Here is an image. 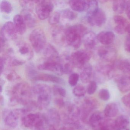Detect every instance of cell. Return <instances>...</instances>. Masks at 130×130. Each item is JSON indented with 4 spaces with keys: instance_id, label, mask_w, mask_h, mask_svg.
<instances>
[{
    "instance_id": "1",
    "label": "cell",
    "mask_w": 130,
    "mask_h": 130,
    "mask_svg": "<svg viewBox=\"0 0 130 130\" xmlns=\"http://www.w3.org/2000/svg\"><path fill=\"white\" fill-rule=\"evenodd\" d=\"M33 95L32 87L26 82L17 83L13 87L10 93V102L12 105H24L31 100Z\"/></svg>"
},
{
    "instance_id": "2",
    "label": "cell",
    "mask_w": 130,
    "mask_h": 130,
    "mask_svg": "<svg viewBox=\"0 0 130 130\" xmlns=\"http://www.w3.org/2000/svg\"><path fill=\"white\" fill-rule=\"evenodd\" d=\"M20 120L24 127L31 130H47L49 126L45 115L38 112L27 113Z\"/></svg>"
},
{
    "instance_id": "3",
    "label": "cell",
    "mask_w": 130,
    "mask_h": 130,
    "mask_svg": "<svg viewBox=\"0 0 130 130\" xmlns=\"http://www.w3.org/2000/svg\"><path fill=\"white\" fill-rule=\"evenodd\" d=\"M86 27L82 24H77L66 29L67 44L74 48H79L83 42L84 36L86 33Z\"/></svg>"
},
{
    "instance_id": "4",
    "label": "cell",
    "mask_w": 130,
    "mask_h": 130,
    "mask_svg": "<svg viewBox=\"0 0 130 130\" xmlns=\"http://www.w3.org/2000/svg\"><path fill=\"white\" fill-rule=\"evenodd\" d=\"M33 95L37 96L38 108L43 110L47 108L51 103L52 89L51 87L44 84H38L32 87Z\"/></svg>"
},
{
    "instance_id": "5",
    "label": "cell",
    "mask_w": 130,
    "mask_h": 130,
    "mask_svg": "<svg viewBox=\"0 0 130 130\" xmlns=\"http://www.w3.org/2000/svg\"><path fill=\"white\" fill-rule=\"evenodd\" d=\"M32 48L30 45L26 42H19L16 44L14 48L8 49L6 55L26 62L33 57L34 52Z\"/></svg>"
},
{
    "instance_id": "6",
    "label": "cell",
    "mask_w": 130,
    "mask_h": 130,
    "mask_svg": "<svg viewBox=\"0 0 130 130\" xmlns=\"http://www.w3.org/2000/svg\"><path fill=\"white\" fill-rule=\"evenodd\" d=\"M114 64L112 63H100L96 65L95 69L94 77L100 83H102L108 79L112 78L114 76Z\"/></svg>"
},
{
    "instance_id": "7",
    "label": "cell",
    "mask_w": 130,
    "mask_h": 130,
    "mask_svg": "<svg viewBox=\"0 0 130 130\" xmlns=\"http://www.w3.org/2000/svg\"><path fill=\"white\" fill-rule=\"evenodd\" d=\"M24 109H16L13 110L6 109L3 111L4 121L7 125L12 128H15L19 124V120L26 114Z\"/></svg>"
},
{
    "instance_id": "8",
    "label": "cell",
    "mask_w": 130,
    "mask_h": 130,
    "mask_svg": "<svg viewBox=\"0 0 130 130\" xmlns=\"http://www.w3.org/2000/svg\"><path fill=\"white\" fill-rule=\"evenodd\" d=\"M29 40L32 48L36 52L44 50L46 45V38L44 31L40 28L33 30L30 33Z\"/></svg>"
},
{
    "instance_id": "9",
    "label": "cell",
    "mask_w": 130,
    "mask_h": 130,
    "mask_svg": "<svg viewBox=\"0 0 130 130\" xmlns=\"http://www.w3.org/2000/svg\"><path fill=\"white\" fill-rule=\"evenodd\" d=\"M36 11L39 19L44 20L49 17L53 11L54 6L50 1H35Z\"/></svg>"
},
{
    "instance_id": "10",
    "label": "cell",
    "mask_w": 130,
    "mask_h": 130,
    "mask_svg": "<svg viewBox=\"0 0 130 130\" xmlns=\"http://www.w3.org/2000/svg\"><path fill=\"white\" fill-rule=\"evenodd\" d=\"M99 106V102L96 99L92 97H86L80 108L81 120L84 122H87L88 116L91 112L97 109Z\"/></svg>"
},
{
    "instance_id": "11",
    "label": "cell",
    "mask_w": 130,
    "mask_h": 130,
    "mask_svg": "<svg viewBox=\"0 0 130 130\" xmlns=\"http://www.w3.org/2000/svg\"><path fill=\"white\" fill-rule=\"evenodd\" d=\"M91 54L85 50H79L71 54L70 58L74 67L81 69L90 60Z\"/></svg>"
},
{
    "instance_id": "12",
    "label": "cell",
    "mask_w": 130,
    "mask_h": 130,
    "mask_svg": "<svg viewBox=\"0 0 130 130\" xmlns=\"http://www.w3.org/2000/svg\"><path fill=\"white\" fill-rule=\"evenodd\" d=\"M96 54L98 57L103 62L112 63L116 59L117 52L114 48L105 45L98 48Z\"/></svg>"
},
{
    "instance_id": "13",
    "label": "cell",
    "mask_w": 130,
    "mask_h": 130,
    "mask_svg": "<svg viewBox=\"0 0 130 130\" xmlns=\"http://www.w3.org/2000/svg\"><path fill=\"white\" fill-rule=\"evenodd\" d=\"M66 29L58 25H53L50 29L51 35L55 42L62 46L68 45L66 40Z\"/></svg>"
},
{
    "instance_id": "14",
    "label": "cell",
    "mask_w": 130,
    "mask_h": 130,
    "mask_svg": "<svg viewBox=\"0 0 130 130\" xmlns=\"http://www.w3.org/2000/svg\"><path fill=\"white\" fill-rule=\"evenodd\" d=\"M86 18L87 22L90 25L98 27L103 25L106 19L105 12L100 9L93 13H87Z\"/></svg>"
},
{
    "instance_id": "15",
    "label": "cell",
    "mask_w": 130,
    "mask_h": 130,
    "mask_svg": "<svg viewBox=\"0 0 130 130\" xmlns=\"http://www.w3.org/2000/svg\"><path fill=\"white\" fill-rule=\"evenodd\" d=\"M113 19L116 25L114 28L116 33L121 35L128 32L130 23L125 18L121 16L117 15L114 17Z\"/></svg>"
},
{
    "instance_id": "16",
    "label": "cell",
    "mask_w": 130,
    "mask_h": 130,
    "mask_svg": "<svg viewBox=\"0 0 130 130\" xmlns=\"http://www.w3.org/2000/svg\"><path fill=\"white\" fill-rule=\"evenodd\" d=\"M17 32L13 23L8 22L4 24L1 28L0 36L3 37L7 41L16 39Z\"/></svg>"
},
{
    "instance_id": "17",
    "label": "cell",
    "mask_w": 130,
    "mask_h": 130,
    "mask_svg": "<svg viewBox=\"0 0 130 130\" xmlns=\"http://www.w3.org/2000/svg\"><path fill=\"white\" fill-rule=\"evenodd\" d=\"M38 68L39 70L48 71L54 72L60 76L63 74L59 61L45 60L43 63L38 65Z\"/></svg>"
},
{
    "instance_id": "18",
    "label": "cell",
    "mask_w": 130,
    "mask_h": 130,
    "mask_svg": "<svg viewBox=\"0 0 130 130\" xmlns=\"http://www.w3.org/2000/svg\"><path fill=\"white\" fill-rule=\"evenodd\" d=\"M45 115L49 125L55 127L59 126L61 121V117L57 109L54 108L50 109Z\"/></svg>"
},
{
    "instance_id": "19",
    "label": "cell",
    "mask_w": 130,
    "mask_h": 130,
    "mask_svg": "<svg viewBox=\"0 0 130 130\" xmlns=\"http://www.w3.org/2000/svg\"><path fill=\"white\" fill-rule=\"evenodd\" d=\"M105 115L100 111H96L90 116L88 120L89 124L93 128L100 127L105 122Z\"/></svg>"
},
{
    "instance_id": "20",
    "label": "cell",
    "mask_w": 130,
    "mask_h": 130,
    "mask_svg": "<svg viewBox=\"0 0 130 130\" xmlns=\"http://www.w3.org/2000/svg\"><path fill=\"white\" fill-rule=\"evenodd\" d=\"M118 89L122 93L130 90V74L121 75L116 79Z\"/></svg>"
},
{
    "instance_id": "21",
    "label": "cell",
    "mask_w": 130,
    "mask_h": 130,
    "mask_svg": "<svg viewBox=\"0 0 130 130\" xmlns=\"http://www.w3.org/2000/svg\"><path fill=\"white\" fill-rule=\"evenodd\" d=\"M97 36L93 32H86L84 36L83 42L85 47L88 50H92L97 44Z\"/></svg>"
},
{
    "instance_id": "22",
    "label": "cell",
    "mask_w": 130,
    "mask_h": 130,
    "mask_svg": "<svg viewBox=\"0 0 130 130\" xmlns=\"http://www.w3.org/2000/svg\"><path fill=\"white\" fill-rule=\"evenodd\" d=\"M44 56L45 60L59 61L60 57L57 51L53 45L48 44L44 49Z\"/></svg>"
},
{
    "instance_id": "23",
    "label": "cell",
    "mask_w": 130,
    "mask_h": 130,
    "mask_svg": "<svg viewBox=\"0 0 130 130\" xmlns=\"http://www.w3.org/2000/svg\"><path fill=\"white\" fill-rule=\"evenodd\" d=\"M115 35L111 31H103L97 35V40L104 45H109L115 41Z\"/></svg>"
},
{
    "instance_id": "24",
    "label": "cell",
    "mask_w": 130,
    "mask_h": 130,
    "mask_svg": "<svg viewBox=\"0 0 130 130\" xmlns=\"http://www.w3.org/2000/svg\"><path fill=\"white\" fill-rule=\"evenodd\" d=\"M59 63L63 74L72 73L74 66L71 61L70 56L64 55L60 57Z\"/></svg>"
},
{
    "instance_id": "25",
    "label": "cell",
    "mask_w": 130,
    "mask_h": 130,
    "mask_svg": "<svg viewBox=\"0 0 130 130\" xmlns=\"http://www.w3.org/2000/svg\"><path fill=\"white\" fill-rule=\"evenodd\" d=\"M49 82L58 84H64V81L63 79L54 75L48 74L39 73L35 79V81Z\"/></svg>"
},
{
    "instance_id": "26",
    "label": "cell",
    "mask_w": 130,
    "mask_h": 130,
    "mask_svg": "<svg viewBox=\"0 0 130 130\" xmlns=\"http://www.w3.org/2000/svg\"><path fill=\"white\" fill-rule=\"evenodd\" d=\"M22 17L26 26L29 28H33L35 26L37 23L36 17L32 10H23L21 12Z\"/></svg>"
},
{
    "instance_id": "27",
    "label": "cell",
    "mask_w": 130,
    "mask_h": 130,
    "mask_svg": "<svg viewBox=\"0 0 130 130\" xmlns=\"http://www.w3.org/2000/svg\"><path fill=\"white\" fill-rule=\"evenodd\" d=\"M79 77L80 80L84 83H89L93 75V68L92 65L87 63L81 68Z\"/></svg>"
},
{
    "instance_id": "28",
    "label": "cell",
    "mask_w": 130,
    "mask_h": 130,
    "mask_svg": "<svg viewBox=\"0 0 130 130\" xmlns=\"http://www.w3.org/2000/svg\"><path fill=\"white\" fill-rule=\"evenodd\" d=\"M13 25L17 33L22 35L25 32L26 25L21 15H17L13 18Z\"/></svg>"
},
{
    "instance_id": "29",
    "label": "cell",
    "mask_w": 130,
    "mask_h": 130,
    "mask_svg": "<svg viewBox=\"0 0 130 130\" xmlns=\"http://www.w3.org/2000/svg\"><path fill=\"white\" fill-rule=\"evenodd\" d=\"M69 4L71 9L76 12L87 11L88 7V1L73 0L69 1Z\"/></svg>"
},
{
    "instance_id": "30",
    "label": "cell",
    "mask_w": 130,
    "mask_h": 130,
    "mask_svg": "<svg viewBox=\"0 0 130 130\" xmlns=\"http://www.w3.org/2000/svg\"><path fill=\"white\" fill-rule=\"evenodd\" d=\"M130 123V119L127 116L124 115L119 116L115 120V129L126 130L129 126Z\"/></svg>"
},
{
    "instance_id": "31",
    "label": "cell",
    "mask_w": 130,
    "mask_h": 130,
    "mask_svg": "<svg viewBox=\"0 0 130 130\" xmlns=\"http://www.w3.org/2000/svg\"><path fill=\"white\" fill-rule=\"evenodd\" d=\"M118 106L115 103H110L106 106L104 110L105 116L107 118L116 117L119 112Z\"/></svg>"
},
{
    "instance_id": "32",
    "label": "cell",
    "mask_w": 130,
    "mask_h": 130,
    "mask_svg": "<svg viewBox=\"0 0 130 130\" xmlns=\"http://www.w3.org/2000/svg\"><path fill=\"white\" fill-rule=\"evenodd\" d=\"M115 67L122 72L130 73V59H122L116 61Z\"/></svg>"
},
{
    "instance_id": "33",
    "label": "cell",
    "mask_w": 130,
    "mask_h": 130,
    "mask_svg": "<svg viewBox=\"0 0 130 130\" xmlns=\"http://www.w3.org/2000/svg\"><path fill=\"white\" fill-rule=\"evenodd\" d=\"M126 1L123 0H117L112 3V9L118 14H122L125 10Z\"/></svg>"
},
{
    "instance_id": "34",
    "label": "cell",
    "mask_w": 130,
    "mask_h": 130,
    "mask_svg": "<svg viewBox=\"0 0 130 130\" xmlns=\"http://www.w3.org/2000/svg\"><path fill=\"white\" fill-rule=\"evenodd\" d=\"M61 18L67 22L74 20L77 17V14L75 12L70 9H66L60 13Z\"/></svg>"
},
{
    "instance_id": "35",
    "label": "cell",
    "mask_w": 130,
    "mask_h": 130,
    "mask_svg": "<svg viewBox=\"0 0 130 130\" xmlns=\"http://www.w3.org/2000/svg\"><path fill=\"white\" fill-rule=\"evenodd\" d=\"M26 74L29 79L35 81L36 77L39 73L36 70L35 66L32 64H29L26 67Z\"/></svg>"
},
{
    "instance_id": "36",
    "label": "cell",
    "mask_w": 130,
    "mask_h": 130,
    "mask_svg": "<svg viewBox=\"0 0 130 130\" xmlns=\"http://www.w3.org/2000/svg\"><path fill=\"white\" fill-rule=\"evenodd\" d=\"M87 90L83 85H79L76 86L73 90V94L77 97L84 96L86 93Z\"/></svg>"
},
{
    "instance_id": "37",
    "label": "cell",
    "mask_w": 130,
    "mask_h": 130,
    "mask_svg": "<svg viewBox=\"0 0 130 130\" xmlns=\"http://www.w3.org/2000/svg\"><path fill=\"white\" fill-rule=\"evenodd\" d=\"M52 91L55 95L60 96L61 97H65L67 95L66 90L58 85H54L52 87Z\"/></svg>"
},
{
    "instance_id": "38",
    "label": "cell",
    "mask_w": 130,
    "mask_h": 130,
    "mask_svg": "<svg viewBox=\"0 0 130 130\" xmlns=\"http://www.w3.org/2000/svg\"><path fill=\"white\" fill-rule=\"evenodd\" d=\"M99 3L96 1H88L87 13H92L96 12L99 9Z\"/></svg>"
},
{
    "instance_id": "39",
    "label": "cell",
    "mask_w": 130,
    "mask_h": 130,
    "mask_svg": "<svg viewBox=\"0 0 130 130\" xmlns=\"http://www.w3.org/2000/svg\"><path fill=\"white\" fill-rule=\"evenodd\" d=\"M60 13L59 12H55L49 17L48 20L49 23L52 26L57 25L60 22Z\"/></svg>"
},
{
    "instance_id": "40",
    "label": "cell",
    "mask_w": 130,
    "mask_h": 130,
    "mask_svg": "<svg viewBox=\"0 0 130 130\" xmlns=\"http://www.w3.org/2000/svg\"><path fill=\"white\" fill-rule=\"evenodd\" d=\"M1 9L2 12L9 14L12 10V7L10 3L7 1H3L1 4Z\"/></svg>"
},
{
    "instance_id": "41",
    "label": "cell",
    "mask_w": 130,
    "mask_h": 130,
    "mask_svg": "<svg viewBox=\"0 0 130 130\" xmlns=\"http://www.w3.org/2000/svg\"><path fill=\"white\" fill-rule=\"evenodd\" d=\"M20 4L23 10H32L34 5L35 4V1H20Z\"/></svg>"
},
{
    "instance_id": "42",
    "label": "cell",
    "mask_w": 130,
    "mask_h": 130,
    "mask_svg": "<svg viewBox=\"0 0 130 130\" xmlns=\"http://www.w3.org/2000/svg\"><path fill=\"white\" fill-rule=\"evenodd\" d=\"M79 75L77 73H73L70 75L68 79V83L71 86H75L77 84L79 79Z\"/></svg>"
},
{
    "instance_id": "43",
    "label": "cell",
    "mask_w": 130,
    "mask_h": 130,
    "mask_svg": "<svg viewBox=\"0 0 130 130\" xmlns=\"http://www.w3.org/2000/svg\"><path fill=\"white\" fill-rule=\"evenodd\" d=\"M99 96L102 100L104 101H108L110 98V93L106 89H101L99 92Z\"/></svg>"
},
{
    "instance_id": "44",
    "label": "cell",
    "mask_w": 130,
    "mask_h": 130,
    "mask_svg": "<svg viewBox=\"0 0 130 130\" xmlns=\"http://www.w3.org/2000/svg\"><path fill=\"white\" fill-rule=\"evenodd\" d=\"M6 78L10 81H13L18 79L19 77L15 72L12 70H8L5 72Z\"/></svg>"
},
{
    "instance_id": "45",
    "label": "cell",
    "mask_w": 130,
    "mask_h": 130,
    "mask_svg": "<svg viewBox=\"0 0 130 130\" xmlns=\"http://www.w3.org/2000/svg\"><path fill=\"white\" fill-rule=\"evenodd\" d=\"M97 83L94 80H92L89 83L87 89V92L89 95H92L95 93L97 89Z\"/></svg>"
},
{
    "instance_id": "46",
    "label": "cell",
    "mask_w": 130,
    "mask_h": 130,
    "mask_svg": "<svg viewBox=\"0 0 130 130\" xmlns=\"http://www.w3.org/2000/svg\"><path fill=\"white\" fill-rule=\"evenodd\" d=\"M55 105L60 108H64L66 105V103L62 97H57L54 100Z\"/></svg>"
},
{
    "instance_id": "47",
    "label": "cell",
    "mask_w": 130,
    "mask_h": 130,
    "mask_svg": "<svg viewBox=\"0 0 130 130\" xmlns=\"http://www.w3.org/2000/svg\"><path fill=\"white\" fill-rule=\"evenodd\" d=\"M121 101L126 107L130 109V93L124 96L121 98Z\"/></svg>"
},
{
    "instance_id": "48",
    "label": "cell",
    "mask_w": 130,
    "mask_h": 130,
    "mask_svg": "<svg viewBox=\"0 0 130 130\" xmlns=\"http://www.w3.org/2000/svg\"><path fill=\"white\" fill-rule=\"evenodd\" d=\"M6 61L4 57L3 56L1 57L0 59V70H1V73L2 74L3 73L4 70V67L6 65Z\"/></svg>"
},
{
    "instance_id": "49",
    "label": "cell",
    "mask_w": 130,
    "mask_h": 130,
    "mask_svg": "<svg viewBox=\"0 0 130 130\" xmlns=\"http://www.w3.org/2000/svg\"><path fill=\"white\" fill-rule=\"evenodd\" d=\"M124 48L125 51L130 54V38L127 37L124 44Z\"/></svg>"
},
{
    "instance_id": "50",
    "label": "cell",
    "mask_w": 130,
    "mask_h": 130,
    "mask_svg": "<svg viewBox=\"0 0 130 130\" xmlns=\"http://www.w3.org/2000/svg\"><path fill=\"white\" fill-rule=\"evenodd\" d=\"M125 11L127 17L130 20V1H126Z\"/></svg>"
},
{
    "instance_id": "51",
    "label": "cell",
    "mask_w": 130,
    "mask_h": 130,
    "mask_svg": "<svg viewBox=\"0 0 130 130\" xmlns=\"http://www.w3.org/2000/svg\"><path fill=\"white\" fill-rule=\"evenodd\" d=\"M99 130H111V129L105 125H103L99 128Z\"/></svg>"
},
{
    "instance_id": "52",
    "label": "cell",
    "mask_w": 130,
    "mask_h": 130,
    "mask_svg": "<svg viewBox=\"0 0 130 130\" xmlns=\"http://www.w3.org/2000/svg\"><path fill=\"white\" fill-rule=\"evenodd\" d=\"M4 99L3 96L2 95H1V105L4 106Z\"/></svg>"
},
{
    "instance_id": "53",
    "label": "cell",
    "mask_w": 130,
    "mask_h": 130,
    "mask_svg": "<svg viewBox=\"0 0 130 130\" xmlns=\"http://www.w3.org/2000/svg\"><path fill=\"white\" fill-rule=\"evenodd\" d=\"M47 130H57V129H56V127H55L52 125H49Z\"/></svg>"
},
{
    "instance_id": "54",
    "label": "cell",
    "mask_w": 130,
    "mask_h": 130,
    "mask_svg": "<svg viewBox=\"0 0 130 130\" xmlns=\"http://www.w3.org/2000/svg\"><path fill=\"white\" fill-rule=\"evenodd\" d=\"M127 33L128 34V37L129 38H130V27H129V29H128V31Z\"/></svg>"
},
{
    "instance_id": "55",
    "label": "cell",
    "mask_w": 130,
    "mask_h": 130,
    "mask_svg": "<svg viewBox=\"0 0 130 130\" xmlns=\"http://www.w3.org/2000/svg\"><path fill=\"white\" fill-rule=\"evenodd\" d=\"M129 130V129H126V130Z\"/></svg>"
}]
</instances>
